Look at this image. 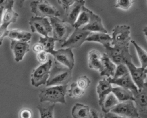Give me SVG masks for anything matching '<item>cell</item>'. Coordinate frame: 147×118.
<instances>
[{"label":"cell","instance_id":"29","mask_svg":"<svg viewBox=\"0 0 147 118\" xmlns=\"http://www.w3.org/2000/svg\"><path fill=\"white\" fill-rule=\"evenodd\" d=\"M56 40L53 37H40L39 42L43 46V49L45 52L48 54H51L54 50H55V43Z\"/></svg>","mask_w":147,"mask_h":118},{"label":"cell","instance_id":"13","mask_svg":"<svg viewBox=\"0 0 147 118\" xmlns=\"http://www.w3.org/2000/svg\"><path fill=\"white\" fill-rule=\"evenodd\" d=\"M134 102L138 111L147 114V83H145L143 87L133 92Z\"/></svg>","mask_w":147,"mask_h":118},{"label":"cell","instance_id":"43","mask_svg":"<svg viewBox=\"0 0 147 118\" xmlns=\"http://www.w3.org/2000/svg\"><path fill=\"white\" fill-rule=\"evenodd\" d=\"M26 0H15V1L16 2L17 6L20 7V8H22L23 7V5H24V3L25 2Z\"/></svg>","mask_w":147,"mask_h":118},{"label":"cell","instance_id":"37","mask_svg":"<svg viewBox=\"0 0 147 118\" xmlns=\"http://www.w3.org/2000/svg\"><path fill=\"white\" fill-rule=\"evenodd\" d=\"M15 0H0V7H3L4 10L13 8Z\"/></svg>","mask_w":147,"mask_h":118},{"label":"cell","instance_id":"35","mask_svg":"<svg viewBox=\"0 0 147 118\" xmlns=\"http://www.w3.org/2000/svg\"><path fill=\"white\" fill-rule=\"evenodd\" d=\"M8 26H9L4 24L0 26V46H1L4 37L8 36L10 31L7 29Z\"/></svg>","mask_w":147,"mask_h":118},{"label":"cell","instance_id":"33","mask_svg":"<svg viewBox=\"0 0 147 118\" xmlns=\"http://www.w3.org/2000/svg\"><path fill=\"white\" fill-rule=\"evenodd\" d=\"M129 70L125 64H120V65H117L115 71L113 78L117 79L120 77H122L125 75L129 74Z\"/></svg>","mask_w":147,"mask_h":118},{"label":"cell","instance_id":"41","mask_svg":"<svg viewBox=\"0 0 147 118\" xmlns=\"http://www.w3.org/2000/svg\"><path fill=\"white\" fill-rule=\"evenodd\" d=\"M103 118H140V117H122L117 115L111 112H109V113H107L105 114V115L103 116Z\"/></svg>","mask_w":147,"mask_h":118},{"label":"cell","instance_id":"42","mask_svg":"<svg viewBox=\"0 0 147 118\" xmlns=\"http://www.w3.org/2000/svg\"><path fill=\"white\" fill-rule=\"evenodd\" d=\"M32 51L38 54L41 51H44V49H43V46H42V45L41 43H36L33 47H32Z\"/></svg>","mask_w":147,"mask_h":118},{"label":"cell","instance_id":"2","mask_svg":"<svg viewBox=\"0 0 147 118\" xmlns=\"http://www.w3.org/2000/svg\"><path fill=\"white\" fill-rule=\"evenodd\" d=\"M72 76V69L54 64V66L51 68L46 85L47 87H52L67 85L71 81Z\"/></svg>","mask_w":147,"mask_h":118},{"label":"cell","instance_id":"19","mask_svg":"<svg viewBox=\"0 0 147 118\" xmlns=\"http://www.w3.org/2000/svg\"><path fill=\"white\" fill-rule=\"evenodd\" d=\"M112 85L108 81V79L105 78L100 80L97 86V93L98 97V104L101 106L106 96L112 91Z\"/></svg>","mask_w":147,"mask_h":118},{"label":"cell","instance_id":"23","mask_svg":"<svg viewBox=\"0 0 147 118\" xmlns=\"http://www.w3.org/2000/svg\"><path fill=\"white\" fill-rule=\"evenodd\" d=\"M90 106L82 104L77 103L72 109L73 118H91Z\"/></svg>","mask_w":147,"mask_h":118},{"label":"cell","instance_id":"3","mask_svg":"<svg viewBox=\"0 0 147 118\" xmlns=\"http://www.w3.org/2000/svg\"><path fill=\"white\" fill-rule=\"evenodd\" d=\"M129 46L107 45L104 46L105 54L116 65L126 64L128 62H132V56L129 50Z\"/></svg>","mask_w":147,"mask_h":118},{"label":"cell","instance_id":"16","mask_svg":"<svg viewBox=\"0 0 147 118\" xmlns=\"http://www.w3.org/2000/svg\"><path fill=\"white\" fill-rule=\"evenodd\" d=\"M82 29L90 31L91 33H108L107 30L105 28L102 23V20L99 16L91 11L90 19L88 23L82 28Z\"/></svg>","mask_w":147,"mask_h":118},{"label":"cell","instance_id":"38","mask_svg":"<svg viewBox=\"0 0 147 118\" xmlns=\"http://www.w3.org/2000/svg\"><path fill=\"white\" fill-rule=\"evenodd\" d=\"M36 58H37L38 62L41 64L45 63L48 61V53L45 52V51H41L37 54V55H36Z\"/></svg>","mask_w":147,"mask_h":118},{"label":"cell","instance_id":"4","mask_svg":"<svg viewBox=\"0 0 147 118\" xmlns=\"http://www.w3.org/2000/svg\"><path fill=\"white\" fill-rule=\"evenodd\" d=\"M49 20L52 28L53 38L56 41L63 43L69 37L74 28L69 24L59 19V17H51Z\"/></svg>","mask_w":147,"mask_h":118},{"label":"cell","instance_id":"34","mask_svg":"<svg viewBox=\"0 0 147 118\" xmlns=\"http://www.w3.org/2000/svg\"><path fill=\"white\" fill-rule=\"evenodd\" d=\"M76 83L78 87L85 91L87 88L90 87L91 80L86 76H82L78 79Z\"/></svg>","mask_w":147,"mask_h":118},{"label":"cell","instance_id":"27","mask_svg":"<svg viewBox=\"0 0 147 118\" xmlns=\"http://www.w3.org/2000/svg\"><path fill=\"white\" fill-rule=\"evenodd\" d=\"M54 104H39L36 108L40 113V118H54Z\"/></svg>","mask_w":147,"mask_h":118},{"label":"cell","instance_id":"44","mask_svg":"<svg viewBox=\"0 0 147 118\" xmlns=\"http://www.w3.org/2000/svg\"><path fill=\"white\" fill-rule=\"evenodd\" d=\"M4 9L3 7H0V26L2 24L3 21V12H4Z\"/></svg>","mask_w":147,"mask_h":118},{"label":"cell","instance_id":"22","mask_svg":"<svg viewBox=\"0 0 147 118\" xmlns=\"http://www.w3.org/2000/svg\"><path fill=\"white\" fill-rule=\"evenodd\" d=\"M111 36L108 34V33H91L86 39V41L99 43L102 44L103 47L109 45H111Z\"/></svg>","mask_w":147,"mask_h":118},{"label":"cell","instance_id":"6","mask_svg":"<svg viewBox=\"0 0 147 118\" xmlns=\"http://www.w3.org/2000/svg\"><path fill=\"white\" fill-rule=\"evenodd\" d=\"M52 65L53 62L50 58L46 63L41 64L38 67L33 69L30 75L31 83L33 87H39L41 85L46 84Z\"/></svg>","mask_w":147,"mask_h":118},{"label":"cell","instance_id":"5","mask_svg":"<svg viewBox=\"0 0 147 118\" xmlns=\"http://www.w3.org/2000/svg\"><path fill=\"white\" fill-rule=\"evenodd\" d=\"M31 12L36 17L42 18L58 17L60 15V12L54 6L51 5L46 0H36L30 3Z\"/></svg>","mask_w":147,"mask_h":118},{"label":"cell","instance_id":"7","mask_svg":"<svg viewBox=\"0 0 147 118\" xmlns=\"http://www.w3.org/2000/svg\"><path fill=\"white\" fill-rule=\"evenodd\" d=\"M131 28L129 26L117 25L112 31L111 46L129 45L131 41Z\"/></svg>","mask_w":147,"mask_h":118},{"label":"cell","instance_id":"8","mask_svg":"<svg viewBox=\"0 0 147 118\" xmlns=\"http://www.w3.org/2000/svg\"><path fill=\"white\" fill-rule=\"evenodd\" d=\"M51 54L54 56V64L72 69L75 65L74 54L71 48L54 50Z\"/></svg>","mask_w":147,"mask_h":118},{"label":"cell","instance_id":"14","mask_svg":"<svg viewBox=\"0 0 147 118\" xmlns=\"http://www.w3.org/2000/svg\"><path fill=\"white\" fill-rule=\"evenodd\" d=\"M10 47L12 50L15 60L17 62L22 61L26 53L30 51V42H24L15 40H10Z\"/></svg>","mask_w":147,"mask_h":118},{"label":"cell","instance_id":"46","mask_svg":"<svg viewBox=\"0 0 147 118\" xmlns=\"http://www.w3.org/2000/svg\"><path fill=\"white\" fill-rule=\"evenodd\" d=\"M79 1H83V2H84V1H85V0H79Z\"/></svg>","mask_w":147,"mask_h":118},{"label":"cell","instance_id":"11","mask_svg":"<svg viewBox=\"0 0 147 118\" xmlns=\"http://www.w3.org/2000/svg\"><path fill=\"white\" fill-rule=\"evenodd\" d=\"M29 24L33 33H37L45 37H48V34L52 31L51 24L47 18L36 16L32 17L30 18Z\"/></svg>","mask_w":147,"mask_h":118},{"label":"cell","instance_id":"12","mask_svg":"<svg viewBox=\"0 0 147 118\" xmlns=\"http://www.w3.org/2000/svg\"><path fill=\"white\" fill-rule=\"evenodd\" d=\"M127 65L130 76L138 89H141L144 85L147 77V69L142 67H136L133 62H128Z\"/></svg>","mask_w":147,"mask_h":118},{"label":"cell","instance_id":"25","mask_svg":"<svg viewBox=\"0 0 147 118\" xmlns=\"http://www.w3.org/2000/svg\"><path fill=\"white\" fill-rule=\"evenodd\" d=\"M92 10L86 8L84 6L81 12L78 15V17L73 26V28L74 29L77 28H82L83 26L86 25L90 19V14Z\"/></svg>","mask_w":147,"mask_h":118},{"label":"cell","instance_id":"39","mask_svg":"<svg viewBox=\"0 0 147 118\" xmlns=\"http://www.w3.org/2000/svg\"><path fill=\"white\" fill-rule=\"evenodd\" d=\"M32 111L28 109H25L22 110L20 113V118H32Z\"/></svg>","mask_w":147,"mask_h":118},{"label":"cell","instance_id":"21","mask_svg":"<svg viewBox=\"0 0 147 118\" xmlns=\"http://www.w3.org/2000/svg\"><path fill=\"white\" fill-rule=\"evenodd\" d=\"M111 93L114 94L119 102L128 100L134 101V96L132 91L120 87H113Z\"/></svg>","mask_w":147,"mask_h":118},{"label":"cell","instance_id":"26","mask_svg":"<svg viewBox=\"0 0 147 118\" xmlns=\"http://www.w3.org/2000/svg\"><path fill=\"white\" fill-rule=\"evenodd\" d=\"M119 103V100L112 93H109L105 98L101 105L102 110L105 114L111 111L114 107Z\"/></svg>","mask_w":147,"mask_h":118},{"label":"cell","instance_id":"30","mask_svg":"<svg viewBox=\"0 0 147 118\" xmlns=\"http://www.w3.org/2000/svg\"><path fill=\"white\" fill-rule=\"evenodd\" d=\"M131 43L133 44L137 52L138 56L141 64V67L144 68H147V52L142 48L134 40H131Z\"/></svg>","mask_w":147,"mask_h":118},{"label":"cell","instance_id":"1","mask_svg":"<svg viewBox=\"0 0 147 118\" xmlns=\"http://www.w3.org/2000/svg\"><path fill=\"white\" fill-rule=\"evenodd\" d=\"M67 92V85L52 86L40 90L38 97L41 103L48 102L51 104H66L65 96Z\"/></svg>","mask_w":147,"mask_h":118},{"label":"cell","instance_id":"48","mask_svg":"<svg viewBox=\"0 0 147 118\" xmlns=\"http://www.w3.org/2000/svg\"><path fill=\"white\" fill-rule=\"evenodd\" d=\"M146 3H147V0H146Z\"/></svg>","mask_w":147,"mask_h":118},{"label":"cell","instance_id":"36","mask_svg":"<svg viewBox=\"0 0 147 118\" xmlns=\"http://www.w3.org/2000/svg\"><path fill=\"white\" fill-rule=\"evenodd\" d=\"M76 1L77 0H57V2L66 12Z\"/></svg>","mask_w":147,"mask_h":118},{"label":"cell","instance_id":"28","mask_svg":"<svg viewBox=\"0 0 147 118\" xmlns=\"http://www.w3.org/2000/svg\"><path fill=\"white\" fill-rule=\"evenodd\" d=\"M19 15L13 10V8H10L5 10L3 16L2 24L9 26L11 23L16 22Z\"/></svg>","mask_w":147,"mask_h":118},{"label":"cell","instance_id":"10","mask_svg":"<svg viewBox=\"0 0 147 118\" xmlns=\"http://www.w3.org/2000/svg\"><path fill=\"white\" fill-rule=\"evenodd\" d=\"M113 113L125 117H139V111L134 105V101L128 100L119 102L111 110Z\"/></svg>","mask_w":147,"mask_h":118},{"label":"cell","instance_id":"47","mask_svg":"<svg viewBox=\"0 0 147 118\" xmlns=\"http://www.w3.org/2000/svg\"><path fill=\"white\" fill-rule=\"evenodd\" d=\"M145 83H147V77H146V82H145Z\"/></svg>","mask_w":147,"mask_h":118},{"label":"cell","instance_id":"45","mask_svg":"<svg viewBox=\"0 0 147 118\" xmlns=\"http://www.w3.org/2000/svg\"><path fill=\"white\" fill-rule=\"evenodd\" d=\"M143 33L144 34V35H145L146 38V40H147V26L146 27H145V28H144L143 29Z\"/></svg>","mask_w":147,"mask_h":118},{"label":"cell","instance_id":"18","mask_svg":"<svg viewBox=\"0 0 147 118\" xmlns=\"http://www.w3.org/2000/svg\"><path fill=\"white\" fill-rule=\"evenodd\" d=\"M88 63L90 68L100 73L102 70V54L96 50H92L88 53Z\"/></svg>","mask_w":147,"mask_h":118},{"label":"cell","instance_id":"40","mask_svg":"<svg viewBox=\"0 0 147 118\" xmlns=\"http://www.w3.org/2000/svg\"><path fill=\"white\" fill-rule=\"evenodd\" d=\"M90 113L91 118H103V116L102 115L101 113L95 109H91Z\"/></svg>","mask_w":147,"mask_h":118},{"label":"cell","instance_id":"24","mask_svg":"<svg viewBox=\"0 0 147 118\" xmlns=\"http://www.w3.org/2000/svg\"><path fill=\"white\" fill-rule=\"evenodd\" d=\"M7 37L10 40L30 42L31 38H32V34L27 31L20 29H12L9 31Z\"/></svg>","mask_w":147,"mask_h":118},{"label":"cell","instance_id":"20","mask_svg":"<svg viewBox=\"0 0 147 118\" xmlns=\"http://www.w3.org/2000/svg\"><path fill=\"white\" fill-rule=\"evenodd\" d=\"M117 65L114 64L109 57L104 53L102 54V70L100 73L101 76L113 77L114 75Z\"/></svg>","mask_w":147,"mask_h":118},{"label":"cell","instance_id":"9","mask_svg":"<svg viewBox=\"0 0 147 118\" xmlns=\"http://www.w3.org/2000/svg\"><path fill=\"white\" fill-rule=\"evenodd\" d=\"M91 32L83 30L82 28L74 29L73 33L68 37L67 39L63 43L61 47L76 49L80 47L84 42L86 41L88 36L90 34Z\"/></svg>","mask_w":147,"mask_h":118},{"label":"cell","instance_id":"32","mask_svg":"<svg viewBox=\"0 0 147 118\" xmlns=\"http://www.w3.org/2000/svg\"><path fill=\"white\" fill-rule=\"evenodd\" d=\"M134 4V0H117L115 7L123 10H128Z\"/></svg>","mask_w":147,"mask_h":118},{"label":"cell","instance_id":"17","mask_svg":"<svg viewBox=\"0 0 147 118\" xmlns=\"http://www.w3.org/2000/svg\"><path fill=\"white\" fill-rule=\"evenodd\" d=\"M107 79L111 85H116L118 87L128 89L132 91V92H135V91H137L138 90V87L134 84L129 73L117 79L113 77H108Z\"/></svg>","mask_w":147,"mask_h":118},{"label":"cell","instance_id":"31","mask_svg":"<svg viewBox=\"0 0 147 118\" xmlns=\"http://www.w3.org/2000/svg\"><path fill=\"white\" fill-rule=\"evenodd\" d=\"M67 93L70 97L74 99H77L82 97L85 93V91L78 87L76 82H73L70 86V88L67 90Z\"/></svg>","mask_w":147,"mask_h":118},{"label":"cell","instance_id":"15","mask_svg":"<svg viewBox=\"0 0 147 118\" xmlns=\"http://www.w3.org/2000/svg\"><path fill=\"white\" fill-rule=\"evenodd\" d=\"M85 1L83 2L79 0H77L65 12V17L63 21L73 27L81 12L82 7L85 6Z\"/></svg>","mask_w":147,"mask_h":118}]
</instances>
